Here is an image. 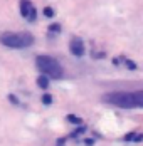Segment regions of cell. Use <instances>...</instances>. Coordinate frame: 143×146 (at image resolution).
Masks as SVG:
<instances>
[{
    "instance_id": "cell-1",
    "label": "cell",
    "mask_w": 143,
    "mask_h": 146,
    "mask_svg": "<svg viewBox=\"0 0 143 146\" xmlns=\"http://www.w3.org/2000/svg\"><path fill=\"white\" fill-rule=\"evenodd\" d=\"M0 44L10 49H25L34 44V37L27 32L20 34H2L0 35Z\"/></svg>"
},
{
    "instance_id": "cell-2",
    "label": "cell",
    "mask_w": 143,
    "mask_h": 146,
    "mask_svg": "<svg viewBox=\"0 0 143 146\" xmlns=\"http://www.w3.org/2000/svg\"><path fill=\"white\" fill-rule=\"evenodd\" d=\"M35 66H37V69L42 74L51 76L52 79H61L62 72H64L62 67L59 66V62H57L56 59L49 57V56H39V57L35 59Z\"/></svg>"
},
{
    "instance_id": "cell-3",
    "label": "cell",
    "mask_w": 143,
    "mask_h": 146,
    "mask_svg": "<svg viewBox=\"0 0 143 146\" xmlns=\"http://www.w3.org/2000/svg\"><path fill=\"white\" fill-rule=\"evenodd\" d=\"M103 101L110 102V104H114L118 108H125V109L136 108L133 92H110V94L103 96Z\"/></svg>"
},
{
    "instance_id": "cell-4",
    "label": "cell",
    "mask_w": 143,
    "mask_h": 146,
    "mask_svg": "<svg viewBox=\"0 0 143 146\" xmlns=\"http://www.w3.org/2000/svg\"><path fill=\"white\" fill-rule=\"evenodd\" d=\"M20 15L22 17H25V19H29L30 22H34L35 20V7L30 3V0H20Z\"/></svg>"
},
{
    "instance_id": "cell-5",
    "label": "cell",
    "mask_w": 143,
    "mask_h": 146,
    "mask_svg": "<svg viewBox=\"0 0 143 146\" xmlns=\"http://www.w3.org/2000/svg\"><path fill=\"white\" fill-rule=\"evenodd\" d=\"M84 52H86V49H84L83 40L81 39H72L71 40V54L72 56L81 57V56H84Z\"/></svg>"
},
{
    "instance_id": "cell-6",
    "label": "cell",
    "mask_w": 143,
    "mask_h": 146,
    "mask_svg": "<svg viewBox=\"0 0 143 146\" xmlns=\"http://www.w3.org/2000/svg\"><path fill=\"white\" fill-rule=\"evenodd\" d=\"M37 84H39V88L41 89H47L49 88V77H47L45 74L39 76V77H37Z\"/></svg>"
},
{
    "instance_id": "cell-7",
    "label": "cell",
    "mask_w": 143,
    "mask_h": 146,
    "mask_svg": "<svg viewBox=\"0 0 143 146\" xmlns=\"http://www.w3.org/2000/svg\"><path fill=\"white\" fill-rule=\"evenodd\" d=\"M133 96H135L136 108H143V91H136V92H133Z\"/></svg>"
},
{
    "instance_id": "cell-8",
    "label": "cell",
    "mask_w": 143,
    "mask_h": 146,
    "mask_svg": "<svg viewBox=\"0 0 143 146\" xmlns=\"http://www.w3.org/2000/svg\"><path fill=\"white\" fill-rule=\"evenodd\" d=\"M42 102H44V104H51V102H52V96H51V94L42 96Z\"/></svg>"
},
{
    "instance_id": "cell-9",
    "label": "cell",
    "mask_w": 143,
    "mask_h": 146,
    "mask_svg": "<svg viewBox=\"0 0 143 146\" xmlns=\"http://www.w3.org/2000/svg\"><path fill=\"white\" fill-rule=\"evenodd\" d=\"M44 14H45V17H54V10L51 7H45L44 9Z\"/></svg>"
},
{
    "instance_id": "cell-10",
    "label": "cell",
    "mask_w": 143,
    "mask_h": 146,
    "mask_svg": "<svg viewBox=\"0 0 143 146\" xmlns=\"http://www.w3.org/2000/svg\"><path fill=\"white\" fill-rule=\"evenodd\" d=\"M67 119H69V121H71V123H78V124H79V123H81V119H79V117L72 116V114H69V116H67Z\"/></svg>"
},
{
    "instance_id": "cell-11",
    "label": "cell",
    "mask_w": 143,
    "mask_h": 146,
    "mask_svg": "<svg viewBox=\"0 0 143 146\" xmlns=\"http://www.w3.org/2000/svg\"><path fill=\"white\" fill-rule=\"evenodd\" d=\"M51 30H52V32H61V25H57V24H52V25H51Z\"/></svg>"
},
{
    "instance_id": "cell-12",
    "label": "cell",
    "mask_w": 143,
    "mask_h": 146,
    "mask_svg": "<svg viewBox=\"0 0 143 146\" xmlns=\"http://www.w3.org/2000/svg\"><path fill=\"white\" fill-rule=\"evenodd\" d=\"M126 67H130V69H136L135 62H131V60H126Z\"/></svg>"
},
{
    "instance_id": "cell-13",
    "label": "cell",
    "mask_w": 143,
    "mask_h": 146,
    "mask_svg": "<svg viewBox=\"0 0 143 146\" xmlns=\"http://www.w3.org/2000/svg\"><path fill=\"white\" fill-rule=\"evenodd\" d=\"M125 139H126V141H130V139H135V133H130V134H126V136H125Z\"/></svg>"
},
{
    "instance_id": "cell-14",
    "label": "cell",
    "mask_w": 143,
    "mask_h": 146,
    "mask_svg": "<svg viewBox=\"0 0 143 146\" xmlns=\"http://www.w3.org/2000/svg\"><path fill=\"white\" fill-rule=\"evenodd\" d=\"M9 98H10V101L14 102V104H19V101H17V98H15L14 94H10V96H9Z\"/></svg>"
},
{
    "instance_id": "cell-15",
    "label": "cell",
    "mask_w": 143,
    "mask_h": 146,
    "mask_svg": "<svg viewBox=\"0 0 143 146\" xmlns=\"http://www.w3.org/2000/svg\"><path fill=\"white\" fill-rule=\"evenodd\" d=\"M142 139H143V134L142 136H135V141H142Z\"/></svg>"
}]
</instances>
